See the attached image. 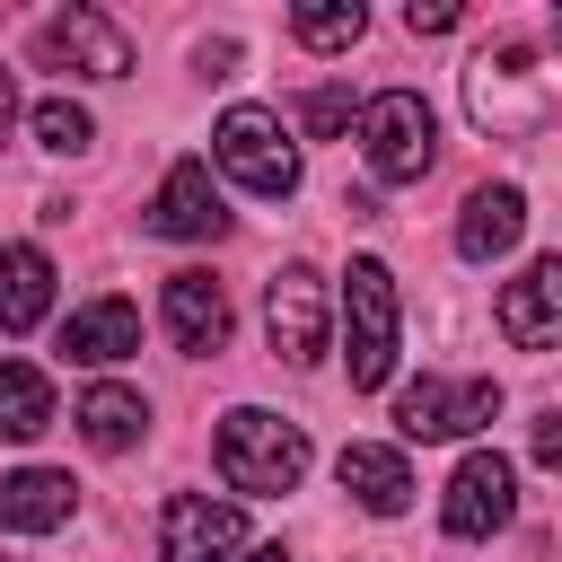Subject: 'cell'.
I'll list each match as a JSON object with an SVG mask.
<instances>
[{
  "instance_id": "7402d4cb",
  "label": "cell",
  "mask_w": 562,
  "mask_h": 562,
  "mask_svg": "<svg viewBox=\"0 0 562 562\" xmlns=\"http://www.w3.org/2000/svg\"><path fill=\"white\" fill-rule=\"evenodd\" d=\"M35 140H44L53 158H79V149L97 140V123H88L79 97H44V105H35Z\"/></svg>"
},
{
  "instance_id": "cb8c5ba5",
  "label": "cell",
  "mask_w": 562,
  "mask_h": 562,
  "mask_svg": "<svg viewBox=\"0 0 562 562\" xmlns=\"http://www.w3.org/2000/svg\"><path fill=\"white\" fill-rule=\"evenodd\" d=\"M457 18H465L457 0H413V9H404V26H413V35H448Z\"/></svg>"
},
{
  "instance_id": "3957f363",
  "label": "cell",
  "mask_w": 562,
  "mask_h": 562,
  "mask_svg": "<svg viewBox=\"0 0 562 562\" xmlns=\"http://www.w3.org/2000/svg\"><path fill=\"white\" fill-rule=\"evenodd\" d=\"M395 272L378 263V255H360L351 272H342V360H351V386L360 395H378L386 378H395Z\"/></svg>"
},
{
  "instance_id": "ac0fdd59",
  "label": "cell",
  "mask_w": 562,
  "mask_h": 562,
  "mask_svg": "<svg viewBox=\"0 0 562 562\" xmlns=\"http://www.w3.org/2000/svg\"><path fill=\"white\" fill-rule=\"evenodd\" d=\"M53 307V263L44 246H0V334H35Z\"/></svg>"
},
{
  "instance_id": "8fae6325",
  "label": "cell",
  "mask_w": 562,
  "mask_h": 562,
  "mask_svg": "<svg viewBox=\"0 0 562 562\" xmlns=\"http://www.w3.org/2000/svg\"><path fill=\"white\" fill-rule=\"evenodd\" d=\"M501 334L518 351H553L562 342V255H536L509 290H501Z\"/></svg>"
},
{
  "instance_id": "484cf974",
  "label": "cell",
  "mask_w": 562,
  "mask_h": 562,
  "mask_svg": "<svg viewBox=\"0 0 562 562\" xmlns=\"http://www.w3.org/2000/svg\"><path fill=\"white\" fill-rule=\"evenodd\" d=\"M9 123H18V88H9V70H0V140H9Z\"/></svg>"
},
{
  "instance_id": "d6986e66",
  "label": "cell",
  "mask_w": 562,
  "mask_h": 562,
  "mask_svg": "<svg viewBox=\"0 0 562 562\" xmlns=\"http://www.w3.org/2000/svg\"><path fill=\"white\" fill-rule=\"evenodd\" d=\"M140 430H149V404H140L132 386H88V395H79V439H88V448L123 457Z\"/></svg>"
},
{
  "instance_id": "8992f818",
  "label": "cell",
  "mask_w": 562,
  "mask_h": 562,
  "mask_svg": "<svg viewBox=\"0 0 562 562\" xmlns=\"http://www.w3.org/2000/svg\"><path fill=\"white\" fill-rule=\"evenodd\" d=\"M263 334L290 369H316L325 360V334H334V307H325V272L316 263H281L263 281Z\"/></svg>"
},
{
  "instance_id": "44dd1931",
  "label": "cell",
  "mask_w": 562,
  "mask_h": 562,
  "mask_svg": "<svg viewBox=\"0 0 562 562\" xmlns=\"http://www.w3.org/2000/svg\"><path fill=\"white\" fill-rule=\"evenodd\" d=\"M360 26H369L360 0H307V9H290V35H299L307 53H342V44H360Z\"/></svg>"
},
{
  "instance_id": "4fadbf2b",
  "label": "cell",
  "mask_w": 562,
  "mask_h": 562,
  "mask_svg": "<svg viewBox=\"0 0 562 562\" xmlns=\"http://www.w3.org/2000/svg\"><path fill=\"white\" fill-rule=\"evenodd\" d=\"M149 228H158V237H184V246L228 228V211H220L202 158H176V167H167V184H158V202H149Z\"/></svg>"
},
{
  "instance_id": "ffe728a7",
  "label": "cell",
  "mask_w": 562,
  "mask_h": 562,
  "mask_svg": "<svg viewBox=\"0 0 562 562\" xmlns=\"http://www.w3.org/2000/svg\"><path fill=\"white\" fill-rule=\"evenodd\" d=\"M35 430H53V378L0 360V439H35Z\"/></svg>"
},
{
  "instance_id": "ba28073f",
  "label": "cell",
  "mask_w": 562,
  "mask_h": 562,
  "mask_svg": "<svg viewBox=\"0 0 562 562\" xmlns=\"http://www.w3.org/2000/svg\"><path fill=\"white\" fill-rule=\"evenodd\" d=\"M518 518V474H509V457H492V448H474L457 474H448V501H439V527L457 536V544H483V536H501Z\"/></svg>"
},
{
  "instance_id": "d4e9b609",
  "label": "cell",
  "mask_w": 562,
  "mask_h": 562,
  "mask_svg": "<svg viewBox=\"0 0 562 562\" xmlns=\"http://www.w3.org/2000/svg\"><path fill=\"white\" fill-rule=\"evenodd\" d=\"M536 465H562V413H536Z\"/></svg>"
},
{
  "instance_id": "4316f807",
  "label": "cell",
  "mask_w": 562,
  "mask_h": 562,
  "mask_svg": "<svg viewBox=\"0 0 562 562\" xmlns=\"http://www.w3.org/2000/svg\"><path fill=\"white\" fill-rule=\"evenodd\" d=\"M237 562H290V553H281V544H246Z\"/></svg>"
},
{
  "instance_id": "9a60e30c",
  "label": "cell",
  "mask_w": 562,
  "mask_h": 562,
  "mask_svg": "<svg viewBox=\"0 0 562 562\" xmlns=\"http://www.w3.org/2000/svg\"><path fill=\"white\" fill-rule=\"evenodd\" d=\"M527 237V193L518 184H474L465 193V220H457V255L465 263H492Z\"/></svg>"
},
{
  "instance_id": "6da1fadb",
  "label": "cell",
  "mask_w": 562,
  "mask_h": 562,
  "mask_svg": "<svg viewBox=\"0 0 562 562\" xmlns=\"http://www.w3.org/2000/svg\"><path fill=\"white\" fill-rule=\"evenodd\" d=\"M465 114L492 132V140H518V132H544V114H553V70H544V53L536 44H483L474 53V70H465Z\"/></svg>"
},
{
  "instance_id": "2e32d148",
  "label": "cell",
  "mask_w": 562,
  "mask_h": 562,
  "mask_svg": "<svg viewBox=\"0 0 562 562\" xmlns=\"http://www.w3.org/2000/svg\"><path fill=\"white\" fill-rule=\"evenodd\" d=\"M61 351H70V360H88V369L132 360V351H140V307H132V299H88V307H70Z\"/></svg>"
},
{
  "instance_id": "9c48e42d",
  "label": "cell",
  "mask_w": 562,
  "mask_h": 562,
  "mask_svg": "<svg viewBox=\"0 0 562 562\" xmlns=\"http://www.w3.org/2000/svg\"><path fill=\"white\" fill-rule=\"evenodd\" d=\"M35 61L44 70H79V79H123L132 70V35L105 9H61L35 26Z\"/></svg>"
},
{
  "instance_id": "e0dca14e",
  "label": "cell",
  "mask_w": 562,
  "mask_h": 562,
  "mask_svg": "<svg viewBox=\"0 0 562 562\" xmlns=\"http://www.w3.org/2000/svg\"><path fill=\"white\" fill-rule=\"evenodd\" d=\"M70 501H79V483L53 474V465H18V474H0V527H9V536H53V527L70 518Z\"/></svg>"
},
{
  "instance_id": "7a4b0ae2",
  "label": "cell",
  "mask_w": 562,
  "mask_h": 562,
  "mask_svg": "<svg viewBox=\"0 0 562 562\" xmlns=\"http://www.w3.org/2000/svg\"><path fill=\"white\" fill-rule=\"evenodd\" d=\"M299 474H307V430H299V422H281V413H263V404H237V413L220 422V483H228V492L281 501V492H299Z\"/></svg>"
},
{
  "instance_id": "603a6c76",
  "label": "cell",
  "mask_w": 562,
  "mask_h": 562,
  "mask_svg": "<svg viewBox=\"0 0 562 562\" xmlns=\"http://www.w3.org/2000/svg\"><path fill=\"white\" fill-rule=\"evenodd\" d=\"M299 123H307L316 140L351 132V88H307V97H299Z\"/></svg>"
},
{
  "instance_id": "277c9868",
  "label": "cell",
  "mask_w": 562,
  "mask_h": 562,
  "mask_svg": "<svg viewBox=\"0 0 562 562\" xmlns=\"http://www.w3.org/2000/svg\"><path fill=\"white\" fill-rule=\"evenodd\" d=\"M211 158H220L246 193H263V202H290V193H299V140L281 132L272 105H228L220 132H211Z\"/></svg>"
},
{
  "instance_id": "52a82bcc",
  "label": "cell",
  "mask_w": 562,
  "mask_h": 562,
  "mask_svg": "<svg viewBox=\"0 0 562 562\" xmlns=\"http://www.w3.org/2000/svg\"><path fill=\"white\" fill-rule=\"evenodd\" d=\"M492 413H501L492 378H413L395 395V430L404 439H474Z\"/></svg>"
},
{
  "instance_id": "5b68a950",
  "label": "cell",
  "mask_w": 562,
  "mask_h": 562,
  "mask_svg": "<svg viewBox=\"0 0 562 562\" xmlns=\"http://www.w3.org/2000/svg\"><path fill=\"white\" fill-rule=\"evenodd\" d=\"M360 149H369V176L422 184L430 158H439V123H430V105H422L413 88H378V97L360 105Z\"/></svg>"
},
{
  "instance_id": "7c38bea8",
  "label": "cell",
  "mask_w": 562,
  "mask_h": 562,
  "mask_svg": "<svg viewBox=\"0 0 562 562\" xmlns=\"http://www.w3.org/2000/svg\"><path fill=\"white\" fill-rule=\"evenodd\" d=\"M158 316H167V342L193 351V360H211V351L228 342V290H220L211 272H167Z\"/></svg>"
},
{
  "instance_id": "30bf717a",
  "label": "cell",
  "mask_w": 562,
  "mask_h": 562,
  "mask_svg": "<svg viewBox=\"0 0 562 562\" xmlns=\"http://www.w3.org/2000/svg\"><path fill=\"white\" fill-rule=\"evenodd\" d=\"M246 553V518L237 501H211V492H176L158 509V562H237Z\"/></svg>"
},
{
  "instance_id": "5bb4252c",
  "label": "cell",
  "mask_w": 562,
  "mask_h": 562,
  "mask_svg": "<svg viewBox=\"0 0 562 562\" xmlns=\"http://www.w3.org/2000/svg\"><path fill=\"white\" fill-rule=\"evenodd\" d=\"M334 474H342V492H351L369 518H404V501H413V465H404V448L351 439V448L334 457Z\"/></svg>"
}]
</instances>
